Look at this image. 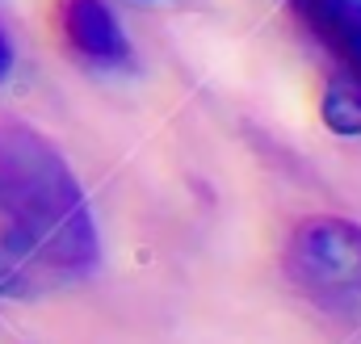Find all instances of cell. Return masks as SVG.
<instances>
[{
  "mask_svg": "<svg viewBox=\"0 0 361 344\" xmlns=\"http://www.w3.org/2000/svg\"><path fill=\"white\" fill-rule=\"evenodd\" d=\"M0 227L8 248L59 273H89L101 252L76 172L25 126H0Z\"/></svg>",
  "mask_w": 361,
  "mask_h": 344,
  "instance_id": "1",
  "label": "cell"
},
{
  "mask_svg": "<svg viewBox=\"0 0 361 344\" xmlns=\"http://www.w3.org/2000/svg\"><path fill=\"white\" fill-rule=\"evenodd\" d=\"M324 68L319 113L332 135L361 139V0H286Z\"/></svg>",
  "mask_w": 361,
  "mask_h": 344,
  "instance_id": "2",
  "label": "cell"
},
{
  "mask_svg": "<svg viewBox=\"0 0 361 344\" xmlns=\"http://www.w3.org/2000/svg\"><path fill=\"white\" fill-rule=\"evenodd\" d=\"M302 298L341 319H361V227L336 214L302 219L281 257Z\"/></svg>",
  "mask_w": 361,
  "mask_h": 344,
  "instance_id": "3",
  "label": "cell"
},
{
  "mask_svg": "<svg viewBox=\"0 0 361 344\" xmlns=\"http://www.w3.org/2000/svg\"><path fill=\"white\" fill-rule=\"evenodd\" d=\"M55 30L89 68H122L130 59V42L105 0H55Z\"/></svg>",
  "mask_w": 361,
  "mask_h": 344,
  "instance_id": "4",
  "label": "cell"
},
{
  "mask_svg": "<svg viewBox=\"0 0 361 344\" xmlns=\"http://www.w3.org/2000/svg\"><path fill=\"white\" fill-rule=\"evenodd\" d=\"M13 72V42L4 38V30H0V80Z\"/></svg>",
  "mask_w": 361,
  "mask_h": 344,
  "instance_id": "5",
  "label": "cell"
},
{
  "mask_svg": "<svg viewBox=\"0 0 361 344\" xmlns=\"http://www.w3.org/2000/svg\"><path fill=\"white\" fill-rule=\"evenodd\" d=\"M0 244H8V240H4V227H0ZM0 264H4V260H0Z\"/></svg>",
  "mask_w": 361,
  "mask_h": 344,
  "instance_id": "6",
  "label": "cell"
}]
</instances>
